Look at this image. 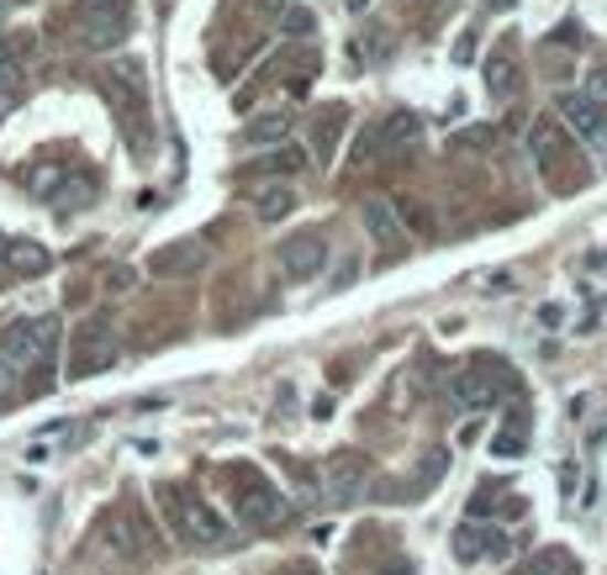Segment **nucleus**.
<instances>
[{
    "label": "nucleus",
    "mask_w": 607,
    "mask_h": 575,
    "mask_svg": "<svg viewBox=\"0 0 607 575\" xmlns=\"http://www.w3.org/2000/svg\"><path fill=\"white\" fill-rule=\"evenodd\" d=\"M364 480H370V459H364V455H354V449L328 455V459H322V502H328V507L360 502Z\"/></svg>",
    "instance_id": "nucleus-7"
},
{
    "label": "nucleus",
    "mask_w": 607,
    "mask_h": 575,
    "mask_svg": "<svg viewBox=\"0 0 607 575\" xmlns=\"http://www.w3.org/2000/svg\"><path fill=\"white\" fill-rule=\"evenodd\" d=\"M444 11H455V0H428V11H423V32H434Z\"/></svg>",
    "instance_id": "nucleus-31"
},
{
    "label": "nucleus",
    "mask_w": 607,
    "mask_h": 575,
    "mask_svg": "<svg viewBox=\"0 0 607 575\" xmlns=\"http://www.w3.org/2000/svg\"><path fill=\"white\" fill-rule=\"evenodd\" d=\"M486 6H491V11H508V6H518V0H486Z\"/></svg>",
    "instance_id": "nucleus-37"
},
{
    "label": "nucleus",
    "mask_w": 607,
    "mask_h": 575,
    "mask_svg": "<svg viewBox=\"0 0 607 575\" xmlns=\"http://www.w3.org/2000/svg\"><path fill=\"white\" fill-rule=\"evenodd\" d=\"M291 206H296V191H291V185H269V191L254 195V212L265 216V222H280V216H291Z\"/></svg>",
    "instance_id": "nucleus-23"
},
{
    "label": "nucleus",
    "mask_w": 607,
    "mask_h": 575,
    "mask_svg": "<svg viewBox=\"0 0 607 575\" xmlns=\"http://www.w3.org/2000/svg\"><path fill=\"white\" fill-rule=\"evenodd\" d=\"M307 164L296 148H280V153H259V159H248L243 164V180H259V174H296V169Z\"/></svg>",
    "instance_id": "nucleus-21"
},
{
    "label": "nucleus",
    "mask_w": 607,
    "mask_h": 575,
    "mask_svg": "<svg viewBox=\"0 0 607 575\" xmlns=\"http://www.w3.org/2000/svg\"><path fill=\"white\" fill-rule=\"evenodd\" d=\"M343 127H349V106L343 100H328L322 117L312 121V159L317 164H333V153L343 143Z\"/></svg>",
    "instance_id": "nucleus-14"
},
{
    "label": "nucleus",
    "mask_w": 607,
    "mask_h": 575,
    "mask_svg": "<svg viewBox=\"0 0 607 575\" xmlns=\"http://www.w3.org/2000/svg\"><path fill=\"white\" fill-rule=\"evenodd\" d=\"M529 143H534V164H539V174H544V185H555V191H576L571 174H565V159H576V148L565 143V132H560L555 121L550 117L534 121Z\"/></svg>",
    "instance_id": "nucleus-8"
},
{
    "label": "nucleus",
    "mask_w": 607,
    "mask_h": 575,
    "mask_svg": "<svg viewBox=\"0 0 607 575\" xmlns=\"http://www.w3.org/2000/svg\"><path fill=\"white\" fill-rule=\"evenodd\" d=\"M322 264H328V238L322 233H291L280 243V269L291 280H312V275H322Z\"/></svg>",
    "instance_id": "nucleus-10"
},
{
    "label": "nucleus",
    "mask_w": 607,
    "mask_h": 575,
    "mask_svg": "<svg viewBox=\"0 0 607 575\" xmlns=\"http://www.w3.org/2000/svg\"><path fill=\"white\" fill-rule=\"evenodd\" d=\"M529 428H534V417H529V407H512L508 412V423L491 433V455H502V459H518L523 449H529Z\"/></svg>",
    "instance_id": "nucleus-17"
},
{
    "label": "nucleus",
    "mask_w": 607,
    "mask_h": 575,
    "mask_svg": "<svg viewBox=\"0 0 607 575\" xmlns=\"http://www.w3.org/2000/svg\"><path fill=\"white\" fill-rule=\"evenodd\" d=\"M127 32H132L127 11H79V38H85V49H117Z\"/></svg>",
    "instance_id": "nucleus-15"
},
{
    "label": "nucleus",
    "mask_w": 607,
    "mask_h": 575,
    "mask_svg": "<svg viewBox=\"0 0 607 575\" xmlns=\"http://www.w3.org/2000/svg\"><path fill=\"white\" fill-rule=\"evenodd\" d=\"M286 575H317V571H312V565H291V571H286Z\"/></svg>",
    "instance_id": "nucleus-38"
},
{
    "label": "nucleus",
    "mask_w": 607,
    "mask_h": 575,
    "mask_svg": "<svg viewBox=\"0 0 607 575\" xmlns=\"http://www.w3.org/2000/svg\"><path fill=\"white\" fill-rule=\"evenodd\" d=\"M486 90H491V100H512L518 90H523V70H518V58H512V53L486 58Z\"/></svg>",
    "instance_id": "nucleus-19"
},
{
    "label": "nucleus",
    "mask_w": 607,
    "mask_h": 575,
    "mask_svg": "<svg viewBox=\"0 0 607 575\" xmlns=\"http://www.w3.org/2000/svg\"><path fill=\"white\" fill-rule=\"evenodd\" d=\"M79 11H127V0H79Z\"/></svg>",
    "instance_id": "nucleus-33"
},
{
    "label": "nucleus",
    "mask_w": 607,
    "mask_h": 575,
    "mask_svg": "<svg viewBox=\"0 0 607 575\" xmlns=\"http://www.w3.org/2000/svg\"><path fill=\"white\" fill-rule=\"evenodd\" d=\"M582 96H586V100H597V106H607V64H592Z\"/></svg>",
    "instance_id": "nucleus-28"
},
{
    "label": "nucleus",
    "mask_w": 607,
    "mask_h": 575,
    "mask_svg": "<svg viewBox=\"0 0 607 575\" xmlns=\"http://www.w3.org/2000/svg\"><path fill=\"white\" fill-rule=\"evenodd\" d=\"M360 222H364V233H370V243H375L386 259H396V254H402V243H407V222H402V212H396L391 201L370 195V201L360 206Z\"/></svg>",
    "instance_id": "nucleus-9"
},
{
    "label": "nucleus",
    "mask_w": 607,
    "mask_h": 575,
    "mask_svg": "<svg viewBox=\"0 0 607 575\" xmlns=\"http://www.w3.org/2000/svg\"><path fill=\"white\" fill-rule=\"evenodd\" d=\"M391 53H396V32L386 22H364V32L354 38V58L375 70V64H391Z\"/></svg>",
    "instance_id": "nucleus-18"
},
{
    "label": "nucleus",
    "mask_w": 607,
    "mask_h": 575,
    "mask_svg": "<svg viewBox=\"0 0 607 575\" xmlns=\"http://www.w3.org/2000/svg\"><path fill=\"white\" fill-rule=\"evenodd\" d=\"M53 349H58V317H22L0 333V360L17 375H26V370L43 375L53 364Z\"/></svg>",
    "instance_id": "nucleus-4"
},
{
    "label": "nucleus",
    "mask_w": 607,
    "mask_h": 575,
    "mask_svg": "<svg viewBox=\"0 0 607 575\" xmlns=\"http://www.w3.org/2000/svg\"><path fill=\"white\" fill-rule=\"evenodd\" d=\"M195 269H206V243L201 238L164 243V248L148 254V275H159V280H180V275H195Z\"/></svg>",
    "instance_id": "nucleus-11"
},
{
    "label": "nucleus",
    "mask_w": 607,
    "mask_h": 575,
    "mask_svg": "<svg viewBox=\"0 0 607 575\" xmlns=\"http://www.w3.org/2000/svg\"><path fill=\"white\" fill-rule=\"evenodd\" d=\"M106 539H111L121 554H138V550H143V539L132 533V523H127V518H111V523H106Z\"/></svg>",
    "instance_id": "nucleus-27"
},
{
    "label": "nucleus",
    "mask_w": 607,
    "mask_h": 575,
    "mask_svg": "<svg viewBox=\"0 0 607 575\" xmlns=\"http://www.w3.org/2000/svg\"><path fill=\"white\" fill-rule=\"evenodd\" d=\"M17 43H0V100H17V85H22V64H17Z\"/></svg>",
    "instance_id": "nucleus-25"
},
{
    "label": "nucleus",
    "mask_w": 607,
    "mask_h": 575,
    "mask_svg": "<svg viewBox=\"0 0 607 575\" xmlns=\"http://www.w3.org/2000/svg\"><path fill=\"white\" fill-rule=\"evenodd\" d=\"M11 391H17V370L0 360V402H11Z\"/></svg>",
    "instance_id": "nucleus-32"
},
{
    "label": "nucleus",
    "mask_w": 607,
    "mask_h": 575,
    "mask_svg": "<svg viewBox=\"0 0 607 575\" xmlns=\"http://www.w3.org/2000/svg\"><path fill=\"white\" fill-rule=\"evenodd\" d=\"M486 544H491V528L476 523V518L455 528V560H465V565H470V560H481Z\"/></svg>",
    "instance_id": "nucleus-22"
},
{
    "label": "nucleus",
    "mask_w": 607,
    "mask_h": 575,
    "mask_svg": "<svg viewBox=\"0 0 607 575\" xmlns=\"http://www.w3.org/2000/svg\"><path fill=\"white\" fill-rule=\"evenodd\" d=\"M100 96L111 106V117L121 121V138L132 143V153L153 148V117H148V74L143 58H111L100 70Z\"/></svg>",
    "instance_id": "nucleus-1"
},
{
    "label": "nucleus",
    "mask_w": 607,
    "mask_h": 575,
    "mask_svg": "<svg viewBox=\"0 0 607 575\" xmlns=\"http://www.w3.org/2000/svg\"><path fill=\"white\" fill-rule=\"evenodd\" d=\"M470 53H476V32H465L460 43H455V58H460V64H465V58H470Z\"/></svg>",
    "instance_id": "nucleus-35"
},
{
    "label": "nucleus",
    "mask_w": 607,
    "mask_h": 575,
    "mask_svg": "<svg viewBox=\"0 0 607 575\" xmlns=\"http://www.w3.org/2000/svg\"><path fill=\"white\" fill-rule=\"evenodd\" d=\"M0 248H6V243H0Z\"/></svg>",
    "instance_id": "nucleus-39"
},
{
    "label": "nucleus",
    "mask_w": 607,
    "mask_h": 575,
    "mask_svg": "<svg viewBox=\"0 0 607 575\" xmlns=\"http://www.w3.org/2000/svg\"><path fill=\"white\" fill-rule=\"evenodd\" d=\"M286 32H291V38H312V11H301V6L286 11Z\"/></svg>",
    "instance_id": "nucleus-30"
},
{
    "label": "nucleus",
    "mask_w": 607,
    "mask_h": 575,
    "mask_svg": "<svg viewBox=\"0 0 607 575\" xmlns=\"http://www.w3.org/2000/svg\"><path fill=\"white\" fill-rule=\"evenodd\" d=\"M512 575H582V565H576V554H571V550L550 544V550H539L523 571H512Z\"/></svg>",
    "instance_id": "nucleus-20"
},
{
    "label": "nucleus",
    "mask_w": 607,
    "mask_h": 575,
    "mask_svg": "<svg viewBox=\"0 0 607 575\" xmlns=\"http://www.w3.org/2000/svg\"><path fill=\"white\" fill-rule=\"evenodd\" d=\"M49 264H53V254L32 238H11L6 248H0V269L17 275V280H38V275H49Z\"/></svg>",
    "instance_id": "nucleus-12"
},
{
    "label": "nucleus",
    "mask_w": 607,
    "mask_h": 575,
    "mask_svg": "<svg viewBox=\"0 0 607 575\" xmlns=\"http://www.w3.org/2000/svg\"><path fill=\"white\" fill-rule=\"evenodd\" d=\"M444 470H449V449H428L423 465H417V497H423V491H434Z\"/></svg>",
    "instance_id": "nucleus-26"
},
{
    "label": "nucleus",
    "mask_w": 607,
    "mask_h": 575,
    "mask_svg": "<svg viewBox=\"0 0 607 575\" xmlns=\"http://www.w3.org/2000/svg\"><path fill=\"white\" fill-rule=\"evenodd\" d=\"M497 486H502V480H491V491H481V497H476V512L497 507ZM502 512H508V518H518V512H523V502H518V497H508V502H502Z\"/></svg>",
    "instance_id": "nucleus-29"
},
{
    "label": "nucleus",
    "mask_w": 607,
    "mask_h": 575,
    "mask_svg": "<svg viewBox=\"0 0 607 575\" xmlns=\"http://www.w3.org/2000/svg\"><path fill=\"white\" fill-rule=\"evenodd\" d=\"M375 575H417V571H413V560H391V565H381Z\"/></svg>",
    "instance_id": "nucleus-34"
},
{
    "label": "nucleus",
    "mask_w": 607,
    "mask_h": 575,
    "mask_svg": "<svg viewBox=\"0 0 607 575\" xmlns=\"http://www.w3.org/2000/svg\"><path fill=\"white\" fill-rule=\"evenodd\" d=\"M159 507H164V518H170L174 533H180L185 544H195V550L227 544V523L206 507V497H195L185 486H159Z\"/></svg>",
    "instance_id": "nucleus-3"
},
{
    "label": "nucleus",
    "mask_w": 607,
    "mask_h": 575,
    "mask_svg": "<svg viewBox=\"0 0 607 575\" xmlns=\"http://www.w3.org/2000/svg\"><path fill=\"white\" fill-rule=\"evenodd\" d=\"M502 396H518V375H512V364L502 354H476L449 381V402L460 412H486V407H497Z\"/></svg>",
    "instance_id": "nucleus-2"
},
{
    "label": "nucleus",
    "mask_w": 607,
    "mask_h": 575,
    "mask_svg": "<svg viewBox=\"0 0 607 575\" xmlns=\"http://www.w3.org/2000/svg\"><path fill=\"white\" fill-rule=\"evenodd\" d=\"M233 480H243V486H233V512H238V523L248 528H280L286 518H291V502L269 486V480H259L254 470H238Z\"/></svg>",
    "instance_id": "nucleus-5"
},
{
    "label": "nucleus",
    "mask_w": 607,
    "mask_h": 575,
    "mask_svg": "<svg viewBox=\"0 0 607 575\" xmlns=\"http://www.w3.org/2000/svg\"><path fill=\"white\" fill-rule=\"evenodd\" d=\"M90 201H96V180L90 174H74V180H64V195H53V212H79Z\"/></svg>",
    "instance_id": "nucleus-24"
},
{
    "label": "nucleus",
    "mask_w": 607,
    "mask_h": 575,
    "mask_svg": "<svg viewBox=\"0 0 607 575\" xmlns=\"http://www.w3.org/2000/svg\"><path fill=\"white\" fill-rule=\"evenodd\" d=\"M286 132H291V111H286V106H275V111H259V117L243 121V143H248V148L286 143Z\"/></svg>",
    "instance_id": "nucleus-16"
},
{
    "label": "nucleus",
    "mask_w": 607,
    "mask_h": 575,
    "mask_svg": "<svg viewBox=\"0 0 607 575\" xmlns=\"http://www.w3.org/2000/svg\"><path fill=\"white\" fill-rule=\"evenodd\" d=\"M117 364V333L106 317H90L79 333H74V364H70V381H90L100 370Z\"/></svg>",
    "instance_id": "nucleus-6"
},
{
    "label": "nucleus",
    "mask_w": 607,
    "mask_h": 575,
    "mask_svg": "<svg viewBox=\"0 0 607 575\" xmlns=\"http://www.w3.org/2000/svg\"><path fill=\"white\" fill-rule=\"evenodd\" d=\"M254 6H265V11H286V0H254Z\"/></svg>",
    "instance_id": "nucleus-36"
},
{
    "label": "nucleus",
    "mask_w": 607,
    "mask_h": 575,
    "mask_svg": "<svg viewBox=\"0 0 607 575\" xmlns=\"http://www.w3.org/2000/svg\"><path fill=\"white\" fill-rule=\"evenodd\" d=\"M560 117L571 121V127L582 132L586 143L607 148V106H597V100H586L582 90H576V96H565V100H560Z\"/></svg>",
    "instance_id": "nucleus-13"
}]
</instances>
